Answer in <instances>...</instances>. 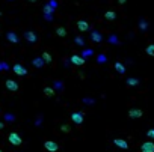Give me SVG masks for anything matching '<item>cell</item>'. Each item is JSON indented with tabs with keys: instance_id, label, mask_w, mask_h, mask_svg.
Segmentation results:
<instances>
[{
	"instance_id": "7",
	"label": "cell",
	"mask_w": 154,
	"mask_h": 152,
	"mask_svg": "<svg viewBox=\"0 0 154 152\" xmlns=\"http://www.w3.org/2000/svg\"><path fill=\"white\" fill-rule=\"evenodd\" d=\"M71 63L76 66H83L85 65V57H82L79 54H74V56H71Z\"/></svg>"
},
{
	"instance_id": "29",
	"label": "cell",
	"mask_w": 154,
	"mask_h": 152,
	"mask_svg": "<svg viewBox=\"0 0 154 152\" xmlns=\"http://www.w3.org/2000/svg\"><path fill=\"white\" fill-rule=\"evenodd\" d=\"M98 62H100V63L106 62V56H104V54H100V56H98Z\"/></svg>"
},
{
	"instance_id": "11",
	"label": "cell",
	"mask_w": 154,
	"mask_h": 152,
	"mask_svg": "<svg viewBox=\"0 0 154 152\" xmlns=\"http://www.w3.org/2000/svg\"><path fill=\"white\" fill-rule=\"evenodd\" d=\"M113 143H115V146H118L121 149H128V143L124 140V138H115Z\"/></svg>"
},
{
	"instance_id": "33",
	"label": "cell",
	"mask_w": 154,
	"mask_h": 152,
	"mask_svg": "<svg viewBox=\"0 0 154 152\" xmlns=\"http://www.w3.org/2000/svg\"><path fill=\"white\" fill-rule=\"evenodd\" d=\"M55 86H56V87H59V89H62V84H60V83H58V81L55 83Z\"/></svg>"
},
{
	"instance_id": "17",
	"label": "cell",
	"mask_w": 154,
	"mask_h": 152,
	"mask_svg": "<svg viewBox=\"0 0 154 152\" xmlns=\"http://www.w3.org/2000/svg\"><path fill=\"white\" fill-rule=\"evenodd\" d=\"M104 18H106V20H109V21H113L115 18H117V14H115L113 11H107L106 14H104Z\"/></svg>"
},
{
	"instance_id": "31",
	"label": "cell",
	"mask_w": 154,
	"mask_h": 152,
	"mask_svg": "<svg viewBox=\"0 0 154 152\" xmlns=\"http://www.w3.org/2000/svg\"><path fill=\"white\" fill-rule=\"evenodd\" d=\"M91 54H92V50H86V51H83V54H82V56L88 57V56H91Z\"/></svg>"
},
{
	"instance_id": "24",
	"label": "cell",
	"mask_w": 154,
	"mask_h": 152,
	"mask_svg": "<svg viewBox=\"0 0 154 152\" xmlns=\"http://www.w3.org/2000/svg\"><path fill=\"white\" fill-rule=\"evenodd\" d=\"M53 11H55V8L51 6V5H45L44 6V14H51Z\"/></svg>"
},
{
	"instance_id": "23",
	"label": "cell",
	"mask_w": 154,
	"mask_h": 152,
	"mask_svg": "<svg viewBox=\"0 0 154 152\" xmlns=\"http://www.w3.org/2000/svg\"><path fill=\"white\" fill-rule=\"evenodd\" d=\"M5 121L6 122H14L15 121V116L12 115V113H6V115H5Z\"/></svg>"
},
{
	"instance_id": "30",
	"label": "cell",
	"mask_w": 154,
	"mask_h": 152,
	"mask_svg": "<svg viewBox=\"0 0 154 152\" xmlns=\"http://www.w3.org/2000/svg\"><path fill=\"white\" fill-rule=\"evenodd\" d=\"M147 136H148L150 138H154V130H148V131H147Z\"/></svg>"
},
{
	"instance_id": "16",
	"label": "cell",
	"mask_w": 154,
	"mask_h": 152,
	"mask_svg": "<svg viewBox=\"0 0 154 152\" xmlns=\"http://www.w3.org/2000/svg\"><path fill=\"white\" fill-rule=\"evenodd\" d=\"M44 93H45V96H55L56 95V91L53 89V87H44Z\"/></svg>"
},
{
	"instance_id": "25",
	"label": "cell",
	"mask_w": 154,
	"mask_h": 152,
	"mask_svg": "<svg viewBox=\"0 0 154 152\" xmlns=\"http://www.w3.org/2000/svg\"><path fill=\"white\" fill-rule=\"evenodd\" d=\"M8 69H9V65H8V63L0 60V71H8Z\"/></svg>"
},
{
	"instance_id": "9",
	"label": "cell",
	"mask_w": 154,
	"mask_h": 152,
	"mask_svg": "<svg viewBox=\"0 0 154 152\" xmlns=\"http://www.w3.org/2000/svg\"><path fill=\"white\" fill-rule=\"evenodd\" d=\"M12 71H14L17 75H26L27 74V69H26L23 65H20V63H15V65L12 66Z\"/></svg>"
},
{
	"instance_id": "18",
	"label": "cell",
	"mask_w": 154,
	"mask_h": 152,
	"mask_svg": "<svg viewBox=\"0 0 154 152\" xmlns=\"http://www.w3.org/2000/svg\"><path fill=\"white\" fill-rule=\"evenodd\" d=\"M41 57L44 59V62H45V63H51V60H53V57H51V54H50V53H47V51H44Z\"/></svg>"
},
{
	"instance_id": "36",
	"label": "cell",
	"mask_w": 154,
	"mask_h": 152,
	"mask_svg": "<svg viewBox=\"0 0 154 152\" xmlns=\"http://www.w3.org/2000/svg\"><path fill=\"white\" fill-rule=\"evenodd\" d=\"M29 2H36V0H29Z\"/></svg>"
},
{
	"instance_id": "4",
	"label": "cell",
	"mask_w": 154,
	"mask_h": 152,
	"mask_svg": "<svg viewBox=\"0 0 154 152\" xmlns=\"http://www.w3.org/2000/svg\"><path fill=\"white\" fill-rule=\"evenodd\" d=\"M142 116H144V111L140 110V108L128 110V118H130V119H139V118H142Z\"/></svg>"
},
{
	"instance_id": "20",
	"label": "cell",
	"mask_w": 154,
	"mask_h": 152,
	"mask_svg": "<svg viewBox=\"0 0 154 152\" xmlns=\"http://www.w3.org/2000/svg\"><path fill=\"white\" fill-rule=\"evenodd\" d=\"M56 33H58V36H60V38H65V36H67L65 27H58V29H56Z\"/></svg>"
},
{
	"instance_id": "27",
	"label": "cell",
	"mask_w": 154,
	"mask_h": 152,
	"mask_svg": "<svg viewBox=\"0 0 154 152\" xmlns=\"http://www.w3.org/2000/svg\"><path fill=\"white\" fill-rule=\"evenodd\" d=\"M110 42H112V44H115V45L119 44V41L117 39V36H110Z\"/></svg>"
},
{
	"instance_id": "2",
	"label": "cell",
	"mask_w": 154,
	"mask_h": 152,
	"mask_svg": "<svg viewBox=\"0 0 154 152\" xmlns=\"http://www.w3.org/2000/svg\"><path fill=\"white\" fill-rule=\"evenodd\" d=\"M44 148L47 149V152H58L59 151V145L55 140H45L44 142Z\"/></svg>"
},
{
	"instance_id": "15",
	"label": "cell",
	"mask_w": 154,
	"mask_h": 152,
	"mask_svg": "<svg viewBox=\"0 0 154 152\" xmlns=\"http://www.w3.org/2000/svg\"><path fill=\"white\" fill-rule=\"evenodd\" d=\"M115 71L119 72V74H124V72H125V66H124V63H121V62H115Z\"/></svg>"
},
{
	"instance_id": "22",
	"label": "cell",
	"mask_w": 154,
	"mask_h": 152,
	"mask_svg": "<svg viewBox=\"0 0 154 152\" xmlns=\"http://www.w3.org/2000/svg\"><path fill=\"white\" fill-rule=\"evenodd\" d=\"M127 84H128V86H137V84H139V80L130 77V78H127Z\"/></svg>"
},
{
	"instance_id": "32",
	"label": "cell",
	"mask_w": 154,
	"mask_h": 152,
	"mask_svg": "<svg viewBox=\"0 0 154 152\" xmlns=\"http://www.w3.org/2000/svg\"><path fill=\"white\" fill-rule=\"evenodd\" d=\"M139 27H140V29H142V30H145V29H147V23H145V21H140V24H139Z\"/></svg>"
},
{
	"instance_id": "13",
	"label": "cell",
	"mask_w": 154,
	"mask_h": 152,
	"mask_svg": "<svg viewBox=\"0 0 154 152\" xmlns=\"http://www.w3.org/2000/svg\"><path fill=\"white\" fill-rule=\"evenodd\" d=\"M91 39H92L94 42H97V44H98V42H101V41H103V36H101V33H100V32L94 30V32L91 33Z\"/></svg>"
},
{
	"instance_id": "26",
	"label": "cell",
	"mask_w": 154,
	"mask_h": 152,
	"mask_svg": "<svg viewBox=\"0 0 154 152\" xmlns=\"http://www.w3.org/2000/svg\"><path fill=\"white\" fill-rule=\"evenodd\" d=\"M60 131H62V133H70V131H71V128H70V125H67V123H63V125L60 126Z\"/></svg>"
},
{
	"instance_id": "5",
	"label": "cell",
	"mask_w": 154,
	"mask_h": 152,
	"mask_svg": "<svg viewBox=\"0 0 154 152\" xmlns=\"http://www.w3.org/2000/svg\"><path fill=\"white\" fill-rule=\"evenodd\" d=\"M24 39L27 41V42H30V44H35V42L38 41V36H36L35 32L27 30V32H24Z\"/></svg>"
},
{
	"instance_id": "6",
	"label": "cell",
	"mask_w": 154,
	"mask_h": 152,
	"mask_svg": "<svg viewBox=\"0 0 154 152\" xmlns=\"http://www.w3.org/2000/svg\"><path fill=\"white\" fill-rule=\"evenodd\" d=\"M5 86H6V89H8V91H11V92H17V91H18V87H20V86H18V83H17L15 80H11V78H9V80H6Z\"/></svg>"
},
{
	"instance_id": "37",
	"label": "cell",
	"mask_w": 154,
	"mask_h": 152,
	"mask_svg": "<svg viewBox=\"0 0 154 152\" xmlns=\"http://www.w3.org/2000/svg\"><path fill=\"white\" fill-rule=\"evenodd\" d=\"M0 152H3V151H2V149H0Z\"/></svg>"
},
{
	"instance_id": "8",
	"label": "cell",
	"mask_w": 154,
	"mask_h": 152,
	"mask_svg": "<svg viewBox=\"0 0 154 152\" xmlns=\"http://www.w3.org/2000/svg\"><path fill=\"white\" fill-rule=\"evenodd\" d=\"M140 152H154V142L151 140L144 142L142 146H140Z\"/></svg>"
},
{
	"instance_id": "19",
	"label": "cell",
	"mask_w": 154,
	"mask_h": 152,
	"mask_svg": "<svg viewBox=\"0 0 154 152\" xmlns=\"http://www.w3.org/2000/svg\"><path fill=\"white\" fill-rule=\"evenodd\" d=\"M145 53L148 54V56H151V57H154V44H150L147 48H145Z\"/></svg>"
},
{
	"instance_id": "14",
	"label": "cell",
	"mask_w": 154,
	"mask_h": 152,
	"mask_svg": "<svg viewBox=\"0 0 154 152\" xmlns=\"http://www.w3.org/2000/svg\"><path fill=\"white\" fill-rule=\"evenodd\" d=\"M32 63H33V66H35V68H42L45 62H44L42 57H35V59L32 60Z\"/></svg>"
},
{
	"instance_id": "3",
	"label": "cell",
	"mask_w": 154,
	"mask_h": 152,
	"mask_svg": "<svg viewBox=\"0 0 154 152\" xmlns=\"http://www.w3.org/2000/svg\"><path fill=\"white\" fill-rule=\"evenodd\" d=\"M83 119H85V115H83L82 111H74V113H71V121H73L76 125L83 123Z\"/></svg>"
},
{
	"instance_id": "28",
	"label": "cell",
	"mask_w": 154,
	"mask_h": 152,
	"mask_svg": "<svg viewBox=\"0 0 154 152\" xmlns=\"http://www.w3.org/2000/svg\"><path fill=\"white\" fill-rule=\"evenodd\" d=\"M83 103H88V106L94 104V99H89V98H83Z\"/></svg>"
},
{
	"instance_id": "21",
	"label": "cell",
	"mask_w": 154,
	"mask_h": 152,
	"mask_svg": "<svg viewBox=\"0 0 154 152\" xmlns=\"http://www.w3.org/2000/svg\"><path fill=\"white\" fill-rule=\"evenodd\" d=\"M74 42L77 44V45H80V47H85V39L82 36H76L74 38Z\"/></svg>"
},
{
	"instance_id": "12",
	"label": "cell",
	"mask_w": 154,
	"mask_h": 152,
	"mask_svg": "<svg viewBox=\"0 0 154 152\" xmlns=\"http://www.w3.org/2000/svg\"><path fill=\"white\" fill-rule=\"evenodd\" d=\"M6 38H8V41H9V42H12V44H18V41H20L15 32H8Z\"/></svg>"
},
{
	"instance_id": "10",
	"label": "cell",
	"mask_w": 154,
	"mask_h": 152,
	"mask_svg": "<svg viewBox=\"0 0 154 152\" xmlns=\"http://www.w3.org/2000/svg\"><path fill=\"white\" fill-rule=\"evenodd\" d=\"M77 29H79L80 32H88L89 30V24L85 20H79L77 21Z\"/></svg>"
},
{
	"instance_id": "1",
	"label": "cell",
	"mask_w": 154,
	"mask_h": 152,
	"mask_svg": "<svg viewBox=\"0 0 154 152\" xmlns=\"http://www.w3.org/2000/svg\"><path fill=\"white\" fill-rule=\"evenodd\" d=\"M8 140H9L11 145H14V146H20V145L23 143V138H21L20 134H17V133H11V134L8 136Z\"/></svg>"
},
{
	"instance_id": "35",
	"label": "cell",
	"mask_w": 154,
	"mask_h": 152,
	"mask_svg": "<svg viewBox=\"0 0 154 152\" xmlns=\"http://www.w3.org/2000/svg\"><path fill=\"white\" fill-rule=\"evenodd\" d=\"M3 128H5V123H3V122H0V130H3Z\"/></svg>"
},
{
	"instance_id": "34",
	"label": "cell",
	"mask_w": 154,
	"mask_h": 152,
	"mask_svg": "<svg viewBox=\"0 0 154 152\" xmlns=\"http://www.w3.org/2000/svg\"><path fill=\"white\" fill-rule=\"evenodd\" d=\"M125 2H127V0H118V3H119V5H124Z\"/></svg>"
}]
</instances>
